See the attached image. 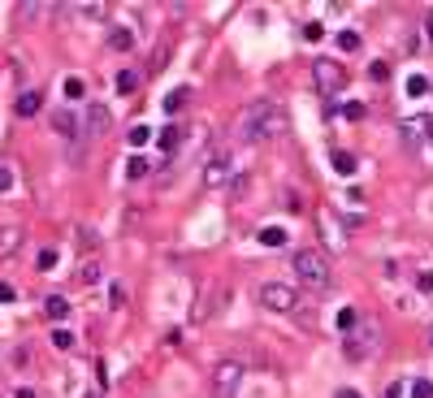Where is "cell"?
<instances>
[{
    "label": "cell",
    "instance_id": "ba28073f",
    "mask_svg": "<svg viewBox=\"0 0 433 398\" xmlns=\"http://www.w3.org/2000/svg\"><path fill=\"white\" fill-rule=\"evenodd\" d=\"M18 247H22V226H0V260L18 256Z\"/></svg>",
    "mask_w": 433,
    "mask_h": 398
},
{
    "label": "cell",
    "instance_id": "8992f818",
    "mask_svg": "<svg viewBox=\"0 0 433 398\" xmlns=\"http://www.w3.org/2000/svg\"><path fill=\"white\" fill-rule=\"evenodd\" d=\"M343 83H347V66H338L334 57H320V61H312V87H316L320 95L343 91Z\"/></svg>",
    "mask_w": 433,
    "mask_h": 398
},
{
    "label": "cell",
    "instance_id": "e0dca14e",
    "mask_svg": "<svg viewBox=\"0 0 433 398\" xmlns=\"http://www.w3.org/2000/svg\"><path fill=\"white\" fill-rule=\"evenodd\" d=\"M148 161H143V156H131V161H126V178H131V182H139V178H148Z\"/></svg>",
    "mask_w": 433,
    "mask_h": 398
},
{
    "label": "cell",
    "instance_id": "74e56055",
    "mask_svg": "<svg viewBox=\"0 0 433 398\" xmlns=\"http://www.w3.org/2000/svg\"><path fill=\"white\" fill-rule=\"evenodd\" d=\"M425 35H429V39H433V9H429V13H425Z\"/></svg>",
    "mask_w": 433,
    "mask_h": 398
},
{
    "label": "cell",
    "instance_id": "b9f144b4",
    "mask_svg": "<svg viewBox=\"0 0 433 398\" xmlns=\"http://www.w3.org/2000/svg\"><path fill=\"white\" fill-rule=\"evenodd\" d=\"M87 398H104V394H87Z\"/></svg>",
    "mask_w": 433,
    "mask_h": 398
},
{
    "label": "cell",
    "instance_id": "7a4b0ae2",
    "mask_svg": "<svg viewBox=\"0 0 433 398\" xmlns=\"http://www.w3.org/2000/svg\"><path fill=\"white\" fill-rule=\"evenodd\" d=\"M295 277H299L303 290L325 295L334 286V264H329V256L320 247H303V251H295Z\"/></svg>",
    "mask_w": 433,
    "mask_h": 398
},
{
    "label": "cell",
    "instance_id": "60d3db41",
    "mask_svg": "<svg viewBox=\"0 0 433 398\" xmlns=\"http://www.w3.org/2000/svg\"><path fill=\"white\" fill-rule=\"evenodd\" d=\"M425 130H429V139H433V117H429V121H425Z\"/></svg>",
    "mask_w": 433,
    "mask_h": 398
},
{
    "label": "cell",
    "instance_id": "8d00e7d4",
    "mask_svg": "<svg viewBox=\"0 0 433 398\" xmlns=\"http://www.w3.org/2000/svg\"><path fill=\"white\" fill-rule=\"evenodd\" d=\"M83 13H87V18H104L108 9H104V5H83Z\"/></svg>",
    "mask_w": 433,
    "mask_h": 398
},
{
    "label": "cell",
    "instance_id": "2e32d148",
    "mask_svg": "<svg viewBox=\"0 0 433 398\" xmlns=\"http://www.w3.org/2000/svg\"><path fill=\"white\" fill-rule=\"evenodd\" d=\"M156 143H160L165 152H178V148H182V130H178V126H165V130L156 135Z\"/></svg>",
    "mask_w": 433,
    "mask_h": 398
},
{
    "label": "cell",
    "instance_id": "e575fe53",
    "mask_svg": "<svg viewBox=\"0 0 433 398\" xmlns=\"http://www.w3.org/2000/svg\"><path fill=\"white\" fill-rule=\"evenodd\" d=\"M416 286H421V290H433V273L425 268V273H416Z\"/></svg>",
    "mask_w": 433,
    "mask_h": 398
},
{
    "label": "cell",
    "instance_id": "9a60e30c",
    "mask_svg": "<svg viewBox=\"0 0 433 398\" xmlns=\"http://www.w3.org/2000/svg\"><path fill=\"white\" fill-rule=\"evenodd\" d=\"M260 243H264V247H286V243H291V234H286L282 226H264V230H260Z\"/></svg>",
    "mask_w": 433,
    "mask_h": 398
},
{
    "label": "cell",
    "instance_id": "52a82bcc",
    "mask_svg": "<svg viewBox=\"0 0 433 398\" xmlns=\"http://www.w3.org/2000/svg\"><path fill=\"white\" fill-rule=\"evenodd\" d=\"M243 386V364L238 359H221L213 368V398H234Z\"/></svg>",
    "mask_w": 433,
    "mask_h": 398
},
{
    "label": "cell",
    "instance_id": "d6a6232c",
    "mask_svg": "<svg viewBox=\"0 0 433 398\" xmlns=\"http://www.w3.org/2000/svg\"><path fill=\"white\" fill-rule=\"evenodd\" d=\"M52 264H57V251L44 247V251H39V268H52Z\"/></svg>",
    "mask_w": 433,
    "mask_h": 398
},
{
    "label": "cell",
    "instance_id": "5bb4252c",
    "mask_svg": "<svg viewBox=\"0 0 433 398\" xmlns=\"http://www.w3.org/2000/svg\"><path fill=\"white\" fill-rule=\"evenodd\" d=\"M186 100H191V87L169 91V95H165V113H169V117H173V113H182V108H186Z\"/></svg>",
    "mask_w": 433,
    "mask_h": 398
},
{
    "label": "cell",
    "instance_id": "7402d4cb",
    "mask_svg": "<svg viewBox=\"0 0 433 398\" xmlns=\"http://www.w3.org/2000/svg\"><path fill=\"white\" fill-rule=\"evenodd\" d=\"M52 346L57 351H74V333L70 329H52Z\"/></svg>",
    "mask_w": 433,
    "mask_h": 398
},
{
    "label": "cell",
    "instance_id": "277c9868",
    "mask_svg": "<svg viewBox=\"0 0 433 398\" xmlns=\"http://www.w3.org/2000/svg\"><path fill=\"white\" fill-rule=\"evenodd\" d=\"M381 346V329L373 325V321H360L356 329L347 333V342H343V355L351 359V364H360V359H368Z\"/></svg>",
    "mask_w": 433,
    "mask_h": 398
},
{
    "label": "cell",
    "instance_id": "f35d334b",
    "mask_svg": "<svg viewBox=\"0 0 433 398\" xmlns=\"http://www.w3.org/2000/svg\"><path fill=\"white\" fill-rule=\"evenodd\" d=\"M334 398H360L356 390H338V394H334Z\"/></svg>",
    "mask_w": 433,
    "mask_h": 398
},
{
    "label": "cell",
    "instance_id": "83f0119b",
    "mask_svg": "<svg viewBox=\"0 0 433 398\" xmlns=\"http://www.w3.org/2000/svg\"><path fill=\"white\" fill-rule=\"evenodd\" d=\"M338 48H343V52H360V35H356V30H343V35H338Z\"/></svg>",
    "mask_w": 433,
    "mask_h": 398
},
{
    "label": "cell",
    "instance_id": "1f68e13d",
    "mask_svg": "<svg viewBox=\"0 0 433 398\" xmlns=\"http://www.w3.org/2000/svg\"><path fill=\"white\" fill-rule=\"evenodd\" d=\"M9 186H13V169H9V165H0V195H5Z\"/></svg>",
    "mask_w": 433,
    "mask_h": 398
},
{
    "label": "cell",
    "instance_id": "30bf717a",
    "mask_svg": "<svg viewBox=\"0 0 433 398\" xmlns=\"http://www.w3.org/2000/svg\"><path fill=\"white\" fill-rule=\"evenodd\" d=\"M44 316H48V321H66V316H70V299L66 295H48L44 299Z\"/></svg>",
    "mask_w": 433,
    "mask_h": 398
},
{
    "label": "cell",
    "instance_id": "ac0fdd59",
    "mask_svg": "<svg viewBox=\"0 0 433 398\" xmlns=\"http://www.w3.org/2000/svg\"><path fill=\"white\" fill-rule=\"evenodd\" d=\"M334 169H338L343 178H351V173H356V156L351 152H334Z\"/></svg>",
    "mask_w": 433,
    "mask_h": 398
},
{
    "label": "cell",
    "instance_id": "836d02e7",
    "mask_svg": "<svg viewBox=\"0 0 433 398\" xmlns=\"http://www.w3.org/2000/svg\"><path fill=\"white\" fill-rule=\"evenodd\" d=\"M13 299H18V290H13L9 281H0V304H13Z\"/></svg>",
    "mask_w": 433,
    "mask_h": 398
},
{
    "label": "cell",
    "instance_id": "f546056e",
    "mask_svg": "<svg viewBox=\"0 0 433 398\" xmlns=\"http://www.w3.org/2000/svg\"><path fill=\"white\" fill-rule=\"evenodd\" d=\"M412 398H433V381L416 377V381H412Z\"/></svg>",
    "mask_w": 433,
    "mask_h": 398
},
{
    "label": "cell",
    "instance_id": "cb8c5ba5",
    "mask_svg": "<svg viewBox=\"0 0 433 398\" xmlns=\"http://www.w3.org/2000/svg\"><path fill=\"white\" fill-rule=\"evenodd\" d=\"M165 61H169V43H160L156 52H152V66H148V74H160V70H165Z\"/></svg>",
    "mask_w": 433,
    "mask_h": 398
},
{
    "label": "cell",
    "instance_id": "5b68a950",
    "mask_svg": "<svg viewBox=\"0 0 433 398\" xmlns=\"http://www.w3.org/2000/svg\"><path fill=\"white\" fill-rule=\"evenodd\" d=\"M234 173H238V169H234V156H230L226 148H217V152L204 156V186H208V190L234 182Z\"/></svg>",
    "mask_w": 433,
    "mask_h": 398
},
{
    "label": "cell",
    "instance_id": "8fae6325",
    "mask_svg": "<svg viewBox=\"0 0 433 398\" xmlns=\"http://www.w3.org/2000/svg\"><path fill=\"white\" fill-rule=\"evenodd\" d=\"M108 130V108L104 104H91L87 108V135H104Z\"/></svg>",
    "mask_w": 433,
    "mask_h": 398
},
{
    "label": "cell",
    "instance_id": "44dd1931",
    "mask_svg": "<svg viewBox=\"0 0 433 398\" xmlns=\"http://www.w3.org/2000/svg\"><path fill=\"white\" fill-rule=\"evenodd\" d=\"M356 325H360V312H356V308H343V312H338V329H343V333H351Z\"/></svg>",
    "mask_w": 433,
    "mask_h": 398
},
{
    "label": "cell",
    "instance_id": "ffe728a7",
    "mask_svg": "<svg viewBox=\"0 0 433 398\" xmlns=\"http://www.w3.org/2000/svg\"><path fill=\"white\" fill-rule=\"evenodd\" d=\"M135 87H139V74H135V70H122V74H117V91H122V95H131Z\"/></svg>",
    "mask_w": 433,
    "mask_h": 398
},
{
    "label": "cell",
    "instance_id": "d590c367",
    "mask_svg": "<svg viewBox=\"0 0 433 398\" xmlns=\"http://www.w3.org/2000/svg\"><path fill=\"white\" fill-rule=\"evenodd\" d=\"M343 117H351V121L364 117V104H347V108H343Z\"/></svg>",
    "mask_w": 433,
    "mask_h": 398
},
{
    "label": "cell",
    "instance_id": "7bdbcfd3",
    "mask_svg": "<svg viewBox=\"0 0 433 398\" xmlns=\"http://www.w3.org/2000/svg\"><path fill=\"white\" fill-rule=\"evenodd\" d=\"M429 342H433V333H429Z\"/></svg>",
    "mask_w": 433,
    "mask_h": 398
},
{
    "label": "cell",
    "instance_id": "484cf974",
    "mask_svg": "<svg viewBox=\"0 0 433 398\" xmlns=\"http://www.w3.org/2000/svg\"><path fill=\"white\" fill-rule=\"evenodd\" d=\"M390 66H386V61H373V70H368V78H373V83H390Z\"/></svg>",
    "mask_w": 433,
    "mask_h": 398
},
{
    "label": "cell",
    "instance_id": "d4e9b609",
    "mask_svg": "<svg viewBox=\"0 0 433 398\" xmlns=\"http://www.w3.org/2000/svg\"><path fill=\"white\" fill-rule=\"evenodd\" d=\"M78 281H83V286H95V281H100V264L87 260V264H83V273H78Z\"/></svg>",
    "mask_w": 433,
    "mask_h": 398
},
{
    "label": "cell",
    "instance_id": "603a6c76",
    "mask_svg": "<svg viewBox=\"0 0 433 398\" xmlns=\"http://www.w3.org/2000/svg\"><path fill=\"white\" fill-rule=\"evenodd\" d=\"M429 91V78H421V74H412L407 78V95H412V100H421V95Z\"/></svg>",
    "mask_w": 433,
    "mask_h": 398
},
{
    "label": "cell",
    "instance_id": "9c48e42d",
    "mask_svg": "<svg viewBox=\"0 0 433 398\" xmlns=\"http://www.w3.org/2000/svg\"><path fill=\"white\" fill-rule=\"evenodd\" d=\"M39 108H44V95L39 91H22L18 104H13V113H18V117H35Z\"/></svg>",
    "mask_w": 433,
    "mask_h": 398
},
{
    "label": "cell",
    "instance_id": "4316f807",
    "mask_svg": "<svg viewBox=\"0 0 433 398\" xmlns=\"http://www.w3.org/2000/svg\"><path fill=\"white\" fill-rule=\"evenodd\" d=\"M83 91H87L83 78H66V100H83Z\"/></svg>",
    "mask_w": 433,
    "mask_h": 398
},
{
    "label": "cell",
    "instance_id": "7c38bea8",
    "mask_svg": "<svg viewBox=\"0 0 433 398\" xmlns=\"http://www.w3.org/2000/svg\"><path fill=\"white\" fill-rule=\"evenodd\" d=\"M52 126H57V130L66 135V139H74V135H78V117L70 113V108H57V113H52Z\"/></svg>",
    "mask_w": 433,
    "mask_h": 398
},
{
    "label": "cell",
    "instance_id": "d6986e66",
    "mask_svg": "<svg viewBox=\"0 0 433 398\" xmlns=\"http://www.w3.org/2000/svg\"><path fill=\"white\" fill-rule=\"evenodd\" d=\"M126 139H131V148H143V143L152 139V130H148L143 121H135V126H131V135H126Z\"/></svg>",
    "mask_w": 433,
    "mask_h": 398
},
{
    "label": "cell",
    "instance_id": "ab89813d",
    "mask_svg": "<svg viewBox=\"0 0 433 398\" xmlns=\"http://www.w3.org/2000/svg\"><path fill=\"white\" fill-rule=\"evenodd\" d=\"M18 398H35V390H18Z\"/></svg>",
    "mask_w": 433,
    "mask_h": 398
},
{
    "label": "cell",
    "instance_id": "f1b7e54d",
    "mask_svg": "<svg viewBox=\"0 0 433 398\" xmlns=\"http://www.w3.org/2000/svg\"><path fill=\"white\" fill-rule=\"evenodd\" d=\"M403 135H407V143H421L425 139V121H403Z\"/></svg>",
    "mask_w": 433,
    "mask_h": 398
},
{
    "label": "cell",
    "instance_id": "3957f363",
    "mask_svg": "<svg viewBox=\"0 0 433 398\" xmlns=\"http://www.w3.org/2000/svg\"><path fill=\"white\" fill-rule=\"evenodd\" d=\"M256 299H260V308L273 312V316H291V312H299V290H295L291 281H264L260 290H256Z\"/></svg>",
    "mask_w": 433,
    "mask_h": 398
},
{
    "label": "cell",
    "instance_id": "4fadbf2b",
    "mask_svg": "<svg viewBox=\"0 0 433 398\" xmlns=\"http://www.w3.org/2000/svg\"><path fill=\"white\" fill-rule=\"evenodd\" d=\"M108 48H113V52H131V48H135V35H131L126 26H113V30H108Z\"/></svg>",
    "mask_w": 433,
    "mask_h": 398
},
{
    "label": "cell",
    "instance_id": "6da1fadb",
    "mask_svg": "<svg viewBox=\"0 0 433 398\" xmlns=\"http://www.w3.org/2000/svg\"><path fill=\"white\" fill-rule=\"evenodd\" d=\"M291 130V117H286V108L273 104V100H256L243 108V117H238V139L243 143H269V139H282Z\"/></svg>",
    "mask_w": 433,
    "mask_h": 398
},
{
    "label": "cell",
    "instance_id": "4dcf8cb0",
    "mask_svg": "<svg viewBox=\"0 0 433 398\" xmlns=\"http://www.w3.org/2000/svg\"><path fill=\"white\" fill-rule=\"evenodd\" d=\"M320 35H325V26H320V22H303V39H308V43H316Z\"/></svg>",
    "mask_w": 433,
    "mask_h": 398
}]
</instances>
